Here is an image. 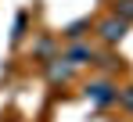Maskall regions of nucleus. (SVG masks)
I'll list each match as a JSON object with an SVG mask.
<instances>
[{"instance_id": "f257e3e1", "label": "nucleus", "mask_w": 133, "mask_h": 122, "mask_svg": "<svg viewBox=\"0 0 133 122\" xmlns=\"http://www.w3.org/2000/svg\"><path fill=\"white\" fill-rule=\"evenodd\" d=\"M87 101H94L97 104V108H108V104H115L119 101V90H115V86H111V83H90L87 86Z\"/></svg>"}, {"instance_id": "f03ea898", "label": "nucleus", "mask_w": 133, "mask_h": 122, "mask_svg": "<svg viewBox=\"0 0 133 122\" xmlns=\"http://www.w3.org/2000/svg\"><path fill=\"white\" fill-rule=\"evenodd\" d=\"M97 32H101V40H104V43H119L122 36H126V22L111 15V18H104L101 25H97Z\"/></svg>"}, {"instance_id": "7ed1b4c3", "label": "nucleus", "mask_w": 133, "mask_h": 122, "mask_svg": "<svg viewBox=\"0 0 133 122\" xmlns=\"http://www.w3.org/2000/svg\"><path fill=\"white\" fill-rule=\"evenodd\" d=\"M61 58L68 65H87V61H94V50H90L87 43H76V47H68V54H61Z\"/></svg>"}, {"instance_id": "20e7f679", "label": "nucleus", "mask_w": 133, "mask_h": 122, "mask_svg": "<svg viewBox=\"0 0 133 122\" xmlns=\"http://www.w3.org/2000/svg\"><path fill=\"white\" fill-rule=\"evenodd\" d=\"M115 18H122L130 25L133 22V0H115Z\"/></svg>"}, {"instance_id": "39448f33", "label": "nucleus", "mask_w": 133, "mask_h": 122, "mask_svg": "<svg viewBox=\"0 0 133 122\" xmlns=\"http://www.w3.org/2000/svg\"><path fill=\"white\" fill-rule=\"evenodd\" d=\"M119 97H122V90H119ZM122 101H126V104H130V108H133V86H130V90H126V97H122Z\"/></svg>"}]
</instances>
